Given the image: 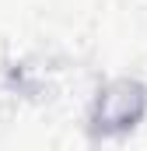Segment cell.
Returning a JSON list of instances; mask_svg holds the SVG:
<instances>
[{
  "label": "cell",
  "mask_w": 147,
  "mask_h": 151,
  "mask_svg": "<svg viewBox=\"0 0 147 151\" xmlns=\"http://www.w3.org/2000/svg\"><path fill=\"white\" fill-rule=\"evenodd\" d=\"M147 116V84L140 77H112L98 88L91 102V134L98 137H123L140 127Z\"/></svg>",
  "instance_id": "6da1fadb"
}]
</instances>
